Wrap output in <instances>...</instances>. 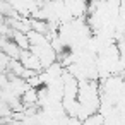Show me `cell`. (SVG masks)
Here are the masks:
<instances>
[{
  "label": "cell",
  "mask_w": 125,
  "mask_h": 125,
  "mask_svg": "<svg viewBox=\"0 0 125 125\" xmlns=\"http://www.w3.org/2000/svg\"><path fill=\"white\" fill-rule=\"evenodd\" d=\"M4 22H5V17H4V16H2V14H0V26H2V24H4Z\"/></svg>",
  "instance_id": "obj_1"
}]
</instances>
